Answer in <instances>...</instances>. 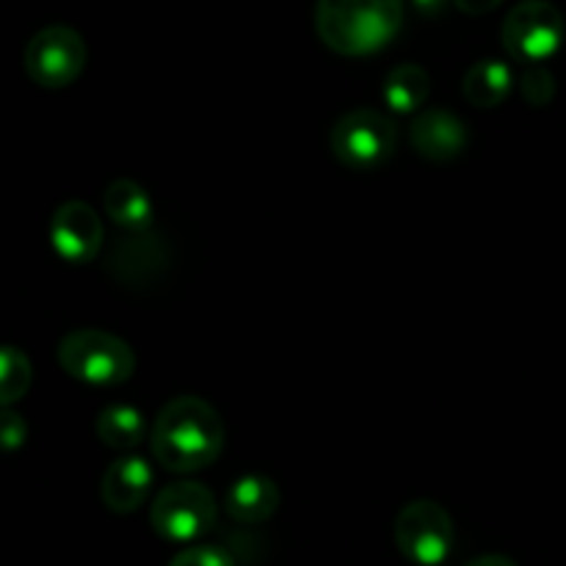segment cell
<instances>
[{
  "label": "cell",
  "mask_w": 566,
  "mask_h": 566,
  "mask_svg": "<svg viewBox=\"0 0 566 566\" xmlns=\"http://www.w3.org/2000/svg\"><path fill=\"white\" fill-rule=\"evenodd\" d=\"M221 451H224V423L202 398H175L155 418L153 453L171 473H197L210 468Z\"/></svg>",
  "instance_id": "6da1fadb"
},
{
  "label": "cell",
  "mask_w": 566,
  "mask_h": 566,
  "mask_svg": "<svg viewBox=\"0 0 566 566\" xmlns=\"http://www.w3.org/2000/svg\"><path fill=\"white\" fill-rule=\"evenodd\" d=\"M403 25V0H318L315 31L337 55L365 59L385 50Z\"/></svg>",
  "instance_id": "7a4b0ae2"
},
{
  "label": "cell",
  "mask_w": 566,
  "mask_h": 566,
  "mask_svg": "<svg viewBox=\"0 0 566 566\" xmlns=\"http://www.w3.org/2000/svg\"><path fill=\"white\" fill-rule=\"evenodd\" d=\"M59 365L72 379L92 387L125 385L136 370V354L122 337L103 329H75L61 337Z\"/></svg>",
  "instance_id": "3957f363"
},
{
  "label": "cell",
  "mask_w": 566,
  "mask_h": 566,
  "mask_svg": "<svg viewBox=\"0 0 566 566\" xmlns=\"http://www.w3.org/2000/svg\"><path fill=\"white\" fill-rule=\"evenodd\" d=\"M219 506L213 492L199 481H175L155 495L149 523L166 542H197L216 528Z\"/></svg>",
  "instance_id": "277c9868"
},
{
  "label": "cell",
  "mask_w": 566,
  "mask_h": 566,
  "mask_svg": "<svg viewBox=\"0 0 566 566\" xmlns=\"http://www.w3.org/2000/svg\"><path fill=\"white\" fill-rule=\"evenodd\" d=\"M398 144L396 122L374 108H357L343 114L329 133L332 155L346 169L370 171L392 158Z\"/></svg>",
  "instance_id": "5b68a950"
},
{
  "label": "cell",
  "mask_w": 566,
  "mask_h": 566,
  "mask_svg": "<svg viewBox=\"0 0 566 566\" xmlns=\"http://www.w3.org/2000/svg\"><path fill=\"white\" fill-rule=\"evenodd\" d=\"M566 36L564 14L551 0H523L506 14L501 42L520 64H545L562 50Z\"/></svg>",
  "instance_id": "8992f818"
},
{
  "label": "cell",
  "mask_w": 566,
  "mask_h": 566,
  "mask_svg": "<svg viewBox=\"0 0 566 566\" xmlns=\"http://www.w3.org/2000/svg\"><path fill=\"white\" fill-rule=\"evenodd\" d=\"M398 551L418 566H440L448 562L457 542L451 514L437 501H412L398 512L392 525Z\"/></svg>",
  "instance_id": "52a82bcc"
},
{
  "label": "cell",
  "mask_w": 566,
  "mask_h": 566,
  "mask_svg": "<svg viewBox=\"0 0 566 566\" xmlns=\"http://www.w3.org/2000/svg\"><path fill=\"white\" fill-rule=\"evenodd\" d=\"M88 48L70 25H48L28 42L22 64L28 77L42 88H64L86 70Z\"/></svg>",
  "instance_id": "ba28073f"
},
{
  "label": "cell",
  "mask_w": 566,
  "mask_h": 566,
  "mask_svg": "<svg viewBox=\"0 0 566 566\" xmlns=\"http://www.w3.org/2000/svg\"><path fill=\"white\" fill-rule=\"evenodd\" d=\"M105 230L97 210L81 199L59 205L50 219V243L55 254L72 265H86L103 252Z\"/></svg>",
  "instance_id": "9c48e42d"
},
{
  "label": "cell",
  "mask_w": 566,
  "mask_h": 566,
  "mask_svg": "<svg viewBox=\"0 0 566 566\" xmlns=\"http://www.w3.org/2000/svg\"><path fill=\"white\" fill-rule=\"evenodd\" d=\"M409 142L431 164L457 160L468 147V125L448 108H426L409 127Z\"/></svg>",
  "instance_id": "30bf717a"
},
{
  "label": "cell",
  "mask_w": 566,
  "mask_h": 566,
  "mask_svg": "<svg viewBox=\"0 0 566 566\" xmlns=\"http://www.w3.org/2000/svg\"><path fill=\"white\" fill-rule=\"evenodd\" d=\"M155 470L149 468L147 459L142 457H119L108 464L103 473V486L99 495L108 512L130 514L138 506H144L153 492Z\"/></svg>",
  "instance_id": "8fae6325"
},
{
  "label": "cell",
  "mask_w": 566,
  "mask_h": 566,
  "mask_svg": "<svg viewBox=\"0 0 566 566\" xmlns=\"http://www.w3.org/2000/svg\"><path fill=\"white\" fill-rule=\"evenodd\" d=\"M280 503H282L280 486L274 484V479L260 473H249L243 475V479H238L224 495L227 514L241 525L265 523V520L274 517Z\"/></svg>",
  "instance_id": "7c38bea8"
},
{
  "label": "cell",
  "mask_w": 566,
  "mask_h": 566,
  "mask_svg": "<svg viewBox=\"0 0 566 566\" xmlns=\"http://www.w3.org/2000/svg\"><path fill=\"white\" fill-rule=\"evenodd\" d=\"M103 205L108 219L114 221L119 230L130 232V235H136V232H149V227H153L155 205L153 199H149V193L144 191L136 180L119 177V180L111 182V186L105 188Z\"/></svg>",
  "instance_id": "4fadbf2b"
},
{
  "label": "cell",
  "mask_w": 566,
  "mask_h": 566,
  "mask_svg": "<svg viewBox=\"0 0 566 566\" xmlns=\"http://www.w3.org/2000/svg\"><path fill=\"white\" fill-rule=\"evenodd\" d=\"M512 88L514 75L512 70H509L506 61H475V64L464 72V99H468L470 105H475V108H497V105L512 94Z\"/></svg>",
  "instance_id": "5bb4252c"
},
{
  "label": "cell",
  "mask_w": 566,
  "mask_h": 566,
  "mask_svg": "<svg viewBox=\"0 0 566 566\" xmlns=\"http://www.w3.org/2000/svg\"><path fill=\"white\" fill-rule=\"evenodd\" d=\"M429 92L431 77L420 64H398L396 70H390V75L385 77L387 108L396 111V114L401 116L415 114L418 108H423V103L429 99Z\"/></svg>",
  "instance_id": "9a60e30c"
},
{
  "label": "cell",
  "mask_w": 566,
  "mask_h": 566,
  "mask_svg": "<svg viewBox=\"0 0 566 566\" xmlns=\"http://www.w3.org/2000/svg\"><path fill=\"white\" fill-rule=\"evenodd\" d=\"M97 437L114 451H133L147 440V420L136 407L114 403L99 412Z\"/></svg>",
  "instance_id": "2e32d148"
},
{
  "label": "cell",
  "mask_w": 566,
  "mask_h": 566,
  "mask_svg": "<svg viewBox=\"0 0 566 566\" xmlns=\"http://www.w3.org/2000/svg\"><path fill=\"white\" fill-rule=\"evenodd\" d=\"M33 365L25 352L14 346H0V409H9L31 390Z\"/></svg>",
  "instance_id": "e0dca14e"
},
{
  "label": "cell",
  "mask_w": 566,
  "mask_h": 566,
  "mask_svg": "<svg viewBox=\"0 0 566 566\" xmlns=\"http://www.w3.org/2000/svg\"><path fill=\"white\" fill-rule=\"evenodd\" d=\"M520 94H523L525 103L536 105V108H545L556 97V77H553V72L547 66H528L525 75L520 77Z\"/></svg>",
  "instance_id": "ac0fdd59"
},
{
  "label": "cell",
  "mask_w": 566,
  "mask_h": 566,
  "mask_svg": "<svg viewBox=\"0 0 566 566\" xmlns=\"http://www.w3.org/2000/svg\"><path fill=\"white\" fill-rule=\"evenodd\" d=\"M169 566H235V558L219 545H191L177 553Z\"/></svg>",
  "instance_id": "d6986e66"
},
{
  "label": "cell",
  "mask_w": 566,
  "mask_h": 566,
  "mask_svg": "<svg viewBox=\"0 0 566 566\" xmlns=\"http://www.w3.org/2000/svg\"><path fill=\"white\" fill-rule=\"evenodd\" d=\"M28 440V423L14 409H0V451H20Z\"/></svg>",
  "instance_id": "ffe728a7"
},
{
  "label": "cell",
  "mask_w": 566,
  "mask_h": 566,
  "mask_svg": "<svg viewBox=\"0 0 566 566\" xmlns=\"http://www.w3.org/2000/svg\"><path fill=\"white\" fill-rule=\"evenodd\" d=\"M453 6H457L459 11H464V14H490V11H495L497 6L503 3V0H451Z\"/></svg>",
  "instance_id": "44dd1931"
},
{
  "label": "cell",
  "mask_w": 566,
  "mask_h": 566,
  "mask_svg": "<svg viewBox=\"0 0 566 566\" xmlns=\"http://www.w3.org/2000/svg\"><path fill=\"white\" fill-rule=\"evenodd\" d=\"M448 3H451V0H412L415 9H418L423 17H429V20H434V17L446 14Z\"/></svg>",
  "instance_id": "7402d4cb"
},
{
  "label": "cell",
  "mask_w": 566,
  "mask_h": 566,
  "mask_svg": "<svg viewBox=\"0 0 566 566\" xmlns=\"http://www.w3.org/2000/svg\"><path fill=\"white\" fill-rule=\"evenodd\" d=\"M468 566H517V564H514L512 558L495 556V553H492V556H479V558H473V562H470Z\"/></svg>",
  "instance_id": "603a6c76"
}]
</instances>
